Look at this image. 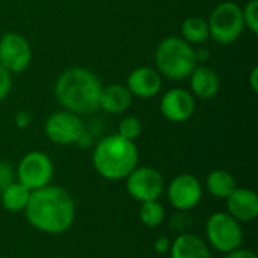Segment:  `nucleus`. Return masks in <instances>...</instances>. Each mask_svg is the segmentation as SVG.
Wrapping results in <instances>:
<instances>
[{
	"label": "nucleus",
	"instance_id": "obj_19",
	"mask_svg": "<svg viewBox=\"0 0 258 258\" xmlns=\"http://www.w3.org/2000/svg\"><path fill=\"white\" fill-rule=\"evenodd\" d=\"M206 187L216 200H227L228 195L237 187L234 177L225 169H215L207 175Z\"/></svg>",
	"mask_w": 258,
	"mask_h": 258
},
{
	"label": "nucleus",
	"instance_id": "obj_17",
	"mask_svg": "<svg viewBox=\"0 0 258 258\" xmlns=\"http://www.w3.org/2000/svg\"><path fill=\"white\" fill-rule=\"evenodd\" d=\"M171 258H212L207 243L195 234L181 233L171 243Z\"/></svg>",
	"mask_w": 258,
	"mask_h": 258
},
{
	"label": "nucleus",
	"instance_id": "obj_21",
	"mask_svg": "<svg viewBox=\"0 0 258 258\" xmlns=\"http://www.w3.org/2000/svg\"><path fill=\"white\" fill-rule=\"evenodd\" d=\"M166 216L165 207L156 200V201H147L141 203L139 209V219L141 222L148 228H157L163 224Z\"/></svg>",
	"mask_w": 258,
	"mask_h": 258
},
{
	"label": "nucleus",
	"instance_id": "obj_5",
	"mask_svg": "<svg viewBox=\"0 0 258 258\" xmlns=\"http://www.w3.org/2000/svg\"><path fill=\"white\" fill-rule=\"evenodd\" d=\"M206 237L212 248L222 254L236 251L243 243V228L227 212L213 213L206 224Z\"/></svg>",
	"mask_w": 258,
	"mask_h": 258
},
{
	"label": "nucleus",
	"instance_id": "obj_29",
	"mask_svg": "<svg viewBox=\"0 0 258 258\" xmlns=\"http://www.w3.org/2000/svg\"><path fill=\"white\" fill-rule=\"evenodd\" d=\"M224 258H257V255H255L252 251H249V249H242V248H239V249H236V251H231V252L225 254V257Z\"/></svg>",
	"mask_w": 258,
	"mask_h": 258
},
{
	"label": "nucleus",
	"instance_id": "obj_1",
	"mask_svg": "<svg viewBox=\"0 0 258 258\" xmlns=\"http://www.w3.org/2000/svg\"><path fill=\"white\" fill-rule=\"evenodd\" d=\"M24 215L38 231L57 236L68 231L74 224L76 204L63 187L48 184L30 192Z\"/></svg>",
	"mask_w": 258,
	"mask_h": 258
},
{
	"label": "nucleus",
	"instance_id": "obj_3",
	"mask_svg": "<svg viewBox=\"0 0 258 258\" xmlns=\"http://www.w3.org/2000/svg\"><path fill=\"white\" fill-rule=\"evenodd\" d=\"M139 163V151L133 141L119 135L101 139L92 153V165L97 174L109 181L125 180Z\"/></svg>",
	"mask_w": 258,
	"mask_h": 258
},
{
	"label": "nucleus",
	"instance_id": "obj_23",
	"mask_svg": "<svg viewBox=\"0 0 258 258\" xmlns=\"http://www.w3.org/2000/svg\"><path fill=\"white\" fill-rule=\"evenodd\" d=\"M242 17L245 27H248L254 35L258 33V0H249L242 9Z\"/></svg>",
	"mask_w": 258,
	"mask_h": 258
},
{
	"label": "nucleus",
	"instance_id": "obj_16",
	"mask_svg": "<svg viewBox=\"0 0 258 258\" xmlns=\"http://www.w3.org/2000/svg\"><path fill=\"white\" fill-rule=\"evenodd\" d=\"M133 95L127 89V86L113 83L101 88L98 107H101L107 113H124L132 104Z\"/></svg>",
	"mask_w": 258,
	"mask_h": 258
},
{
	"label": "nucleus",
	"instance_id": "obj_18",
	"mask_svg": "<svg viewBox=\"0 0 258 258\" xmlns=\"http://www.w3.org/2000/svg\"><path fill=\"white\" fill-rule=\"evenodd\" d=\"M29 198H30V190L18 181H14L12 184H9L6 189L0 192V204L9 213L24 212Z\"/></svg>",
	"mask_w": 258,
	"mask_h": 258
},
{
	"label": "nucleus",
	"instance_id": "obj_11",
	"mask_svg": "<svg viewBox=\"0 0 258 258\" xmlns=\"http://www.w3.org/2000/svg\"><path fill=\"white\" fill-rule=\"evenodd\" d=\"M168 200L175 210L189 212L201 203L203 186L195 175L180 174L168 186Z\"/></svg>",
	"mask_w": 258,
	"mask_h": 258
},
{
	"label": "nucleus",
	"instance_id": "obj_28",
	"mask_svg": "<svg viewBox=\"0 0 258 258\" xmlns=\"http://www.w3.org/2000/svg\"><path fill=\"white\" fill-rule=\"evenodd\" d=\"M30 119H32V116L27 110H20L15 115V125L18 128H26L30 124Z\"/></svg>",
	"mask_w": 258,
	"mask_h": 258
},
{
	"label": "nucleus",
	"instance_id": "obj_30",
	"mask_svg": "<svg viewBox=\"0 0 258 258\" xmlns=\"http://www.w3.org/2000/svg\"><path fill=\"white\" fill-rule=\"evenodd\" d=\"M258 67H254L252 71H251V76H249V83H251V88L254 92H258Z\"/></svg>",
	"mask_w": 258,
	"mask_h": 258
},
{
	"label": "nucleus",
	"instance_id": "obj_6",
	"mask_svg": "<svg viewBox=\"0 0 258 258\" xmlns=\"http://www.w3.org/2000/svg\"><path fill=\"white\" fill-rule=\"evenodd\" d=\"M210 36L219 44H231L237 41L245 29L242 8L234 2L219 3L209 18Z\"/></svg>",
	"mask_w": 258,
	"mask_h": 258
},
{
	"label": "nucleus",
	"instance_id": "obj_25",
	"mask_svg": "<svg viewBox=\"0 0 258 258\" xmlns=\"http://www.w3.org/2000/svg\"><path fill=\"white\" fill-rule=\"evenodd\" d=\"M14 181H17L14 168L11 166V163L0 160V192L6 189L9 184H12Z\"/></svg>",
	"mask_w": 258,
	"mask_h": 258
},
{
	"label": "nucleus",
	"instance_id": "obj_7",
	"mask_svg": "<svg viewBox=\"0 0 258 258\" xmlns=\"http://www.w3.org/2000/svg\"><path fill=\"white\" fill-rule=\"evenodd\" d=\"M17 181L27 187L30 192L48 186L53 178V162L41 151L27 153L17 166Z\"/></svg>",
	"mask_w": 258,
	"mask_h": 258
},
{
	"label": "nucleus",
	"instance_id": "obj_9",
	"mask_svg": "<svg viewBox=\"0 0 258 258\" xmlns=\"http://www.w3.org/2000/svg\"><path fill=\"white\" fill-rule=\"evenodd\" d=\"M44 130L47 138L57 145L77 144L80 136L85 133L83 122L79 115L68 110H60L50 115L45 121Z\"/></svg>",
	"mask_w": 258,
	"mask_h": 258
},
{
	"label": "nucleus",
	"instance_id": "obj_8",
	"mask_svg": "<svg viewBox=\"0 0 258 258\" xmlns=\"http://www.w3.org/2000/svg\"><path fill=\"white\" fill-rule=\"evenodd\" d=\"M128 195L139 201H156L165 192V180L162 174L150 166H136L125 178Z\"/></svg>",
	"mask_w": 258,
	"mask_h": 258
},
{
	"label": "nucleus",
	"instance_id": "obj_10",
	"mask_svg": "<svg viewBox=\"0 0 258 258\" xmlns=\"http://www.w3.org/2000/svg\"><path fill=\"white\" fill-rule=\"evenodd\" d=\"M32 60V48L24 36L15 32L5 33L0 38V65L11 74L23 73Z\"/></svg>",
	"mask_w": 258,
	"mask_h": 258
},
{
	"label": "nucleus",
	"instance_id": "obj_14",
	"mask_svg": "<svg viewBox=\"0 0 258 258\" xmlns=\"http://www.w3.org/2000/svg\"><path fill=\"white\" fill-rule=\"evenodd\" d=\"M127 89L139 98H151L162 89V76L150 67H139L128 74Z\"/></svg>",
	"mask_w": 258,
	"mask_h": 258
},
{
	"label": "nucleus",
	"instance_id": "obj_13",
	"mask_svg": "<svg viewBox=\"0 0 258 258\" xmlns=\"http://www.w3.org/2000/svg\"><path fill=\"white\" fill-rule=\"evenodd\" d=\"M227 201V213H230L240 224L252 222L258 218V195L246 187H236Z\"/></svg>",
	"mask_w": 258,
	"mask_h": 258
},
{
	"label": "nucleus",
	"instance_id": "obj_4",
	"mask_svg": "<svg viewBox=\"0 0 258 258\" xmlns=\"http://www.w3.org/2000/svg\"><path fill=\"white\" fill-rule=\"evenodd\" d=\"M156 65L162 76L171 80H183L198 65L197 51L183 38L168 36L157 45Z\"/></svg>",
	"mask_w": 258,
	"mask_h": 258
},
{
	"label": "nucleus",
	"instance_id": "obj_22",
	"mask_svg": "<svg viewBox=\"0 0 258 258\" xmlns=\"http://www.w3.org/2000/svg\"><path fill=\"white\" fill-rule=\"evenodd\" d=\"M142 132V124L141 121L136 118V116H125L119 121V125H118V133L121 138L124 139H128V141H136L139 138Z\"/></svg>",
	"mask_w": 258,
	"mask_h": 258
},
{
	"label": "nucleus",
	"instance_id": "obj_15",
	"mask_svg": "<svg viewBox=\"0 0 258 258\" xmlns=\"http://www.w3.org/2000/svg\"><path fill=\"white\" fill-rule=\"evenodd\" d=\"M189 77H190V88L198 98L210 100L218 95L221 89V80L210 67L197 65Z\"/></svg>",
	"mask_w": 258,
	"mask_h": 258
},
{
	"label": "nucleus",
	"instance_id": "obj_20",
	"mask_svg": "<svg viewBox=\"0 0 258 258\" xmlns=\"http://www.w3.org/2000/svg\"><path fill=\"white\" fill-rule=\"evenodd\" d=\"M181 38L189 44H203L210 38L209 23L201 17H189L181 24Z\"/></svg>",
	"mask_w": 258,
	"mask_h": 258
},
{
	"label": "nucleus",
	"instance_id": "obj_27",
	"mask_svg": "<svg viewBox=\"0 0 258 258\" xmlns=\"http://www.w3.org/2000/svg\"><path fill=\"white\" fill-rule=\"evenodd\" d=\"M171 239L169 237H166V236H160V237H157L156 239V242H154V251L157 252V254H166V252H169V249H171Z\"/></svg>",
	"mask_w": 258,
	"mask_h": 258
},
{
	"label": "nucleus",
	"instance_id": "obj_26",
	"mask_svg": "<svg viewBox=\"0 0 258 258\" xmlns=\"http://www.w3.org/2000/svg\"><path fill=\"white\" fill-rule=\"evenodd\" d=\"M11 86H12L11 73L3 65H0V101H3L8 97Z\"/></svg>",
	"mask_w": 258,
	"mask_h": 258
},
{
	"label": "nucleus",
	"instance_id": "obj_2",
	"mask_svg": "<svg viewBox=\"0 0 258 258\" xmlns=\"http://www.w3.org/2000/svg\"><path fill=\"white\" fill-rule=\"evenodd\" d=\"M101 88V82L92 71L74 67L59 76L54 95L65 110L85 115L98 109Z\"/></svg>",
	"mask_w": 258,
	"mask_h": 258
},
{
	"label": "nucleus",
	"instance_id": "obj_12",
	"mask_svg": "<svg viewBox=\"0 0 258 258\" xmlns=\"http://www.w3.org/2000/svg\"><path fill=\"white\" fill-rule=\"evenodd\" d=\"M195 110V100L190 92L181 88H174L168 91L160 101L162 115L171 122L187 121Z\"/></svg>",
	"mask_w": 258,
	"mask_h": 258
},
{
	"label": "nucleus",
	"instance_id": "obj_24",
	"mask_svg": "<svg viewBox=\"0 0 258 258\" xmlns=\"http://www.w3.org/2000/svg\"><path fill=\"white\" fill-rule=\"evenodd\" d=\"M192 225V218L189 215V212H178L171 218V230L177 231V233H186V230Z\"/></svg>",
	"mask_w": 258,
	"mask_h": 258
}]
</instances>
